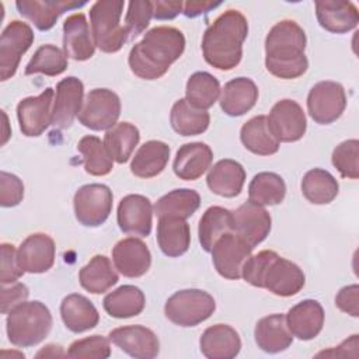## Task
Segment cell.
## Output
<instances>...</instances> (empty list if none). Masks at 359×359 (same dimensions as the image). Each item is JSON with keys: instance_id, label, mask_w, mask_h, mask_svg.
<instances>
[{"instance_id": "cell-1", "label": "cell", "mask_w": 359, "mask_h": 359, "mask_svg": "<svg viewBox=\"0 0 359 359\" xmlns=\"http://www.w3.org/2000/svg\"><path fill=\"white\" fill-rule=\"evenodd\" d=\"M185 49L184 34L174 27H154L133 45L128 63L132 73L144 80L163 77Z\"/></svg>"}, {"instance_id": "cell-2", "label": "cell", "mask_w": 359, "mask_h": 359, "mask_svg": "<svg viewBox=\"0 0 359 359\" xmlns=\"http://www.w3.org/2000/svg\"><path fill=\"white\" fill-rule=\"evenodd\" d=\"M304 29L293 20H280L265 38V67L275 77L290 80L303 76L309 67L304 55Z\"/></svg>"}, {"instance_id": "cell-3", "label": "cell", "mask_w": 359, "mask_h": 359, "mask_svg": "<svg viewBox=\"0 0 359 359\" xmlns=\"http://www.w3.org/2000/svg\"><path fill=\"white\" fill-rule=\"evenodd\" d=\"M248 34V21L238 10H226L205 31L202 53L210 66L219 70L234 69L243 57V43Z\"/></svg>"}, {"instance_id": "cell-4", "label": "cell", "mask_w": 359, "mask_h": 359, "mask_svg": "<svg viewBox=\"0 0 359 359\" xmlns=\"http://www.w3.org/2000/svg\"><path fill=\"white\" fill-rule=\"evenodd\" d=\"M241 278L250 285L266 289L280 297L294 296L306 282L299 265L272 250H262L251 255L243 266Z\"/></svg>"}, {"instance_id": "cell-5", "label": "cell", "mask_w": 359, "mask_h": 359, "mask_svg": "<svg viewBox=\"0 0 359 359\" xmlns=\"http://www.w3.org/2000/svg\"><path fill=\"white\" fill-rule=\"evenodd\" d=\"M52 323V314L42 302H22L7 314L8 341L18 348L38 345L50 332Z\"/></svg>"}, {"instance_id": "cell-6", "label": "cell", "mask_w": 359, "mask_h": 359, "mask_svg": "<svg viewBox=\"0 0 359 359\" xmlns=\"http://www.w3.org/2000/svg\"><path fill=\"white\" fill-rule=\"evenodd\" d=\"M123 6V1L98 0L90 8V24L94 43L105 53L118 52L129 38L126 27L121 25Z\"/></svg>"}, {"instance_id": "cell-7", "label": "cell", "mask_w": 359, "mask_h": 359, "mask_svg": "<svg viewBox=\"0 0 359 359\" xmlns=\"http://www.w3.org/2000/svg\"><path fill=\"white\" fill-rule=\"evenodd\" d=\"M216 309L215 299L201 289H184L171 294L164 306L165 317L180 327H195Z\"/></svg>"}, {"instance_id": "cell-8", "label": "cell", "mask_w": 359, "mask_h": 359, "mask_svg": "<svg viewBox=\"0 0 359 359\" xmlns=\"http://www.w3.org/2000/svg\"><path fill=\"white\" fill-rule=\"evenodd\" d=\"M121 115V100L116 93L108 88L91 90L77 115L79 122L91 130H109Z\"/></svg>"}, {"instance_id": "cell-9", "label": "cell", "mask_w": 359, "mask_h": 359, "mask_svg": "<svg viewBox=\"0 0 359 359\" xmlns=\"http://www.w3.org/2000/svg\"><path fill=\"white\" fill-rule=\"evenodd\" d=\"M112 191L104 184L80 187L73 198L76 219L87 227L101 226L112 210Z\"/></svg>"}, {"instance_id": "cell-10", "label": "cell", "mask_w": 359, "mask_h": 359, "mask_svg": "<svg viewBox=\"0 0 359 359\" xmlns=\"http://www.w3.org/2000/svg\"><path fill=\"white\" fill-rule=\"evenodd\" d=\"M346 107V94L337 81H318L307 95V111L311 119L320 125L335 122Z\"/></svg>"}, {"instance_id": "cell-11", "label": "cell", "mask_w": 359, "mask_h": 359, "mask_svg": "<svg viewBox=\"0 0 359 359\" xmlns=\"http://www.w3.org/2000/svg\"><path fill=\"white\" fill-rule=\"evenodd\" d=\"M34 43L32 28L20 20L11 21L1 32L0 38V80L11 79L22 55Z\"/></svg>"}, {"instance_id": "cell-12", "label": "cell", "mask_w": 359, "mask_h": 359, "mask_svg": "<svg viewBox=\"0 0 359 359\" xmlns=\"http://www.w3.org/2000/svg\"><path fill=\"white\" fill-rule=\"evenodd\" d=\"M268 126L275 139L280 143L300 140L307 129V119L303 108L293 100L278 101L269 112Z\"/></svg>"}, {"instance_id": "cell-13", "label": "cell", "mask_w": 359, "mask_h": 359, "mask_svg": "<svg viewBox=\"0 0 359 359\" xmlns=\"http://www.w3.org/2000/svg\"><path fill=\"white\" fill-rule=\"evenodd\" d=\"M212 262L217 273L226 279H240L252 248L233 231L223 234L212 248Z\"/></svg>"}, {"instance_id": "cell-14", "label": "cell", "mask_w": 359, "mask_h": 359, "mask_svg": "<svg viewBox=\"0 0 359 359\" xmlns=\"http://www.w3.org/2000/svg\"><path fill=\"white\" fill-rule=\"evenodd\" d=\"M233 233L244 240L252 250L261 244L271 231V215L264 206L244 202L231 210Z\"/></svg>"}, {"instance_id": "cell-15", "label": "cell", "mask_w": 359, "mask_h": 359, "mask_svg": "<svg viewBox=\"0 0 359 359\" xmlns=\"http://www.w3.org/2000/svg\"><path fill=\"white\" fill-rule=\"evenodd\" d=\"M53 88H45L36 97H27L17 105L20 130L28 137L41 136L52 125Z\"/></svg>"}, {"instance_id": "cell-16", "label": "cell", "mask_w": 359, "mask_h": 359, "mask_svg": "<svg viewBox=\"0 0 359 359\" xmlns=\"http://www.w3.org/2000/svg\"><path fill=\"white\" fill-rule=\"evenodd\" d=\"M109 341L121 351L136 359H153L160 352L157 335L143 325H125L112 330Z\"/></svg>"}, {"instance_id": "cell-17", "label": "cell", "mask_w": 359, "mask_h": 359, "mask_svg": "<svg viewBox=\"0 0 359 359\" xmlns=\"http://www.w3.org/2000/svg\"><path fill=\"white\" fill-rule=\"evenodd\" d=\"M153 206L149 198L130 194L121 199L116 212L119 229L132 236L147 237L151 231Z\"/></svg>"}, {"instance_id": "cell-18", "label": "cell", "mask_w": 359, "mask_h": 359, "mask_svg": "<svg viewBox=\"0 0 359 359\" xmlns=\"http://www.w3.org/2000/svg\"><path fill=\"white\" fill-rule=\"evenodd\" d=\"M84 86L80 79L69 76L56 84V97L52 108V125L59 129L69 128L81 111Z\"/></svg>"}, {"instance_id": "cell-19", "label": "cell", "mask_w": 359, "mask_h": 359, "mask_svg": "<svg viewBox=\"0 0 359 359\" xmlns=\"http://www.w3.org/2000/svg\"><path fill=\"white\" fill-rule=\"evenodd\" d=\"M55 241L45 233L29 234L17 250V259L24 272L43 273L53 266Z\"/></svg>"}, {"instance_id": "cell-20", "label": "cell", "mask_w": 359, "mask_h": 359, "mask_svg": "<svg viewBox=\"0 0 359 359\" xmlns=\"http://www.w3.org/2000/svg\"><path fill=\"white\" fill-rule=\"evenodd\" d=\"M112 261L115 269L123 276L140 278L150 269L151 254L142 240L126 237L119 240L112 248Z\"/></svg>"}, {"instance_id": "cell-21", "label": "cell", "mask_w": 359, "mask_h": 359, "mask_svg": "<svg viewBox=\"0 0 359 359\" xmlns=\"http://www.w3.org/2000/svg\"><path fill=\"white\" fill-rule=\"evenodd\" d=\"M63 52L73 60H88L94 56L95 43L83 13L69 15L63 22Z\"/></svg>"}, {"instance_id": "cell-22", "label": "cell", "mask_w": 359, "mask_h": 359, "mask_svg": "<svg viewBox=\"0 0 359 359\" xmlns=\"http://www.w3.org/2000/svg\"><path fill=\"white\" fill-rule=\"evenodd\" d=\"M285 317L292 335L302 341L314 339L324 325V309L313 299L294 304Z\"/></svg>"}, {"instance_id": "cell-23", "label": "cell", "mask_w": 359, "mask_h": 359, "mask_svg": "<svg viewBox=\"0 0 359 359\" xmlns=\"http://www.w3.org/2000/svg\"><path fill=\"white\" fill-rule=\"evenodd\" d=\"M316 17L318 24L332 34L349 32L359 22V11L352 1L318 0L316 1Z\"/></svg>"}, {"instance_id": "cell-24", "label": "cell", "mask_w": 359, "mask_h": 359, "mask_svg": "<svg viewBox=\"0 0 359 359\" xmlns=\"http://www.w3.org/2000/svg\"><path fill=\"white\" fill-rule=\"evenodd\" d=\"M86 6V1H70V0H17L15 7L18 13L28 18L41 31L50 29L57 18L69 10L80 8Z\"/></svg>"}, {"instance_id": "cell-25", "label": "cell", "mask_w": 359, "mask_h": 359, "mask_svg": "<svg viewBox=\"0 0 359 359\" xmlns=\"http://www.w3.org/2000/svg\"><path fill=\"white\" fill-rule=\"evenodd\" d=\"M212 161L213 151L206 143H185L177 150L172 170L180 180L195 181L210 168Z\"/></svg>"}, {"instance_id": "cell-26", "label": "cell", "mask_w": 359, "mask_h": 359, "mask_svg": "<svg viewBox=\"0 0 359 359\" xmlns=\"http://www.w3.org/2000/svg\"><path fill=\"white\" fill-rule=\"evenodd\" d=\"M201 352L209 359H231L241 349L238 332L227 324L208 327L199 339Z\"/></svg>"}, {"instance_id": "cell-27", "label": "cell", "mask_w": 359, "mask_h": 359, "mask_svg": "<svg viewBox=\"0 0 359 359\" xmlns=\"http://www.w3.org/2000/svg\"><path fill=\"white\" fill-rule=\"evenodd\" d=\"M258 100V87L248 77H236L227 81L220 91V108L229 116H241Z\"/></svg>"}, {"instance_id": "cell-28", "label": "cell", "mask_w": 359, "mask_h": 359, "mask_svg": "<svg viewBox=\"0 0 359 359\" xmlns=\"http://www.w3.org/2000/svg\"><path fill=\"white\" fill-rule=\"evenodd\" d=\"M245 182V170L244 167L231 158L219 160L213 167L209 168L206 184L209 189L224 198L237 196Z\"/></svg>"}, {"instance_id": "cell-29", "label": "cell", "mask_w": 359, "mask_h": 359, "mask_svg": "<svg viewBox=\"0 0 359 359\" xmlns=\"http://www.w3.org/2000/svg\"><path fill=\"white\" fill-rule=\"evenodd\" d=\"M254 337L258 348L266 353L282 352L293 342V335L287 328L283 314H271L258 320Z\"/></svg>"}, {"instance_id": "cell-30", "label": "cell", "mask_w": 359, "mask_h": 359, "mask_svg": "<svg viewBox=\"0 0 359 359\" xmlns=\"http://www.w3.org/2000/svg\"><path fill=\"white\" fill-rule=\"evenodd\" d=\"M157 244L161 252L175 258L185 254L191 244V230L185 219L161 216L157 223Z\"/></svg>"}, {"instance_id": "cell-31", "label": "cell", "mask_w": 359, "mask_h": 359, "mask_svg": "<svg viewBox=\"0 0 359 359\" xmlns=\"http://www.w3.org/2000/svg\"><path fill=\"white\" fill-rule=\"evenodd\" d=\"M60 316L66 328L76 334L94 328L100 321L95 306L86 296L79 293H72L62 300Z\"/></svg>"}, {"instance_id": "cell-32", "label": "cell", "mask_w": 359, "mask_h": 359, "mask_svg": "<svg viewBox=\"0 0 359 359\" xmlns=\"http://www.w3.org/2000/svg\"><path fill=\"white\" fill-rule=\"evenodd\" d=\"M170 158V146L161 140L143 143L130 161V171L139 178H153L163 172Z\"/></svg>"}, {"instance_id": "cell-33", "label": "cell", "mask_w": 359, "mask_h": 359, "mask_svg": "<svg viewBox=\"0 0 359 359\" xmlns=\"http://www.w3.org/2000/svg\"><path fill=\"white\" fill-rule=\"evenodd\" d=\"M79 282L83 289L93 294L105 293L118 282V273L105 255H94L79 272Z\"/></svg>"}, {"instance_id": "cell-34", "label": "cell", "mask_w": 359, "mask_h": 359, "mask_svg": "<svg viewBox=\"0 0 359 359\" xmlns=\"http://www.w3.org/2000/svg\"><path fill=\"white\" fill-rule=\"evenodd\" d=\"M146 304L144 293L133 285H122L109 292L104 300V310L114 318H129L139 316Z\"/></svg>"}, {"instance_id": "cell-35", "label": "cell", "mask_w": 359, "mask_h": 359, "mask_svg": "<svg viewBox=\"0 0 359 359\" xmlns=\"http://www.w3.org/2000/svg\"><path fill=\"white\" fill-rule=\"evenodd\" d=\"M241 143L247 150L258 156H272L279 150V142L271 133L265 115L247 121L240 130Z\"/></svg>"}, {"instance_id": "cell-36", "label": "cell", "mask_w": 359, "mask_h": 359, "mask_svg": "<svg viewBox=\"0 0 359 359\" xmlns=\"http://www.w3.org/2000/svg\"><path fill=\"white\" fill-rule=\"evenodd\" d=\"M170 123L181 136H196L208 129L210 115L205 109L192 107L185 98H180L171 108Z\"/></svg>"}, {"instance_id": "cell-37", "label": "cell", "mask_w": 359, "mask_h": 359, "mask_svg": "<svg viewBox=\"0 0 359 359\" xmlns=\"http://www.w3.org/2000/svg\"><path fill=\"white\" fill-rule=\"evenodd\" d=\"M303 196L314 205L331 203L339 191V184L335 177L323 168L307 171L300 184Z\"/></svg>"}, {"instance_id": "cell-38", "label": "cell", "mask_w": 359, "mask_h": 359, "mask_svg": "<svg viewBox=\"0 0 359 359\" xmlns=\"http://www.w3.org/2000/svg\"><path fill=\"white\" fill-rule=\"evenodd\" d=\"M229 231H233L231 210L222 206L208 208L202 215L198 227V236L202 248L206 252H210L215 243Z\"/></svg>"}, {"instance_id": "cell-39", "label": "cell", "mask_w": 359, "mask_h": 359, "mask_svg": "<svg viewBox=\"0 0 359 359\" xmlns=\"http://www.w3.org/2000/svg\"><path fill=\"white\" fill-rule=\"evenodd\" d=\"M286 184L275 172L262 171L254 175L248 185V201L259 206H273L283 201Z\"/></svg>"}, {"instance_id": "cell-40", "label": "cell", "mask_w": 359, "mask_h": 359, "mask_svg": "<svg viewBox=\"0 0 359 359\" xmlns=\"http://www.w3.org/2000/svg\"><path fill=\"white\" fill-rule=\"evenodd\" d=\"M77 150L83 156V165L87 174L102 177L112 171L114 158L100 137L93 135L83 136L77 143Z\"/></svg>"}, {"instance_id": "cell-41", "label": "cell", "mask_w": 359, "mask_h": 359, "mask_svg": "<svg viewBox=\"0 0 359 359\" xmlns=\"http://www.w3.org/2000/svg\"><path fill=\"white\" fill-rule=\"evenodd\" d=\"M201 205V196L195 189L180 188L163 195L154 205V212L158 217L172 216L188 219Z\"/></svg>"}, {"instance_id": "cell-42", "label": "cell", "mask_w": 359, "mask_h": 359, "mask_svg": "<svg viewBox=\"0 0 359 359\" xmlns=\"http://www.w3.org/2000/svg\"><path fill=\"white\" fill-rule=\"evenodd\" d=\"M219 80L208 72H195L189 76L185 88V100L195 108L208 109L220 97Z\"/></svg>"}, {"instance_id": "cell-43", "label": "cell", "mask_w": 359, "mask_h": 359, "mask_svg": "<svg viewBox=\"0 0 359 359\" xmlns=\"http://www.w3.org/2000/svg\"><path fill=\"white\" fill-rule=\"evenodd\" d=\"M139 140V129L129 122L116 123L114 128L107 130L104 136V144L107 146L114 161L119 164H123L130 158Z\"/></svg>"}, {"instance_id": "cell-44", "label": "cell", "mask_w": 359, "mask_h": 359, "mask_svg": "<svg viewBox=\"0 0 359 359\" xmlns=\"http://www.w3.org/2000/svg\"><path fill=\"white\" fill-rule=\"evenodd\" d=\"M67 69V56L62 49L52 43L42 45L36 49L25 66V74L42 73L45 76H59Z\"/></svg>"}, {"instance_id": "cell-45", "label": "cell", "mask_w": 359, "mask_h": 359, "mask_svg": "<svg viewBox=\"0 0 359 359\" xmlns=\"http://www.w3.org/2000/svg\"><path fill=\"white\" fill-rule=\"evenodd\" d=\"M332 164L344 178H359V140L349 139L339 143L332 151Z\"/></svg>"}, {"instance_id": "cell-46", "label": "cell", "mask_w": 359, "mask_h": 359, "mask_svg": "<svg viewBox=\"0 0 359 359\" xmlns=\"http://www.w3.org/2000/svg\"><path fill=\"white\" fill-rule=\"evenodd\" d=\"M111 355L109 338L107 339L102 335H91L72 342L69 346L66 356L79 359V358H90V359H105Z\"/></svg>"}, {"instance_id": "cell-47", "label": "cell", "mask_w": 359, "mask_h": 359, "mask_svg": "<svg viewBox=\"0 0 359 359\" xmlns=\"http://www.w3.org/2000/svg\"><path fill=\"white\" fill-rule=\"evenodd\" d=\"M153 17V1H129L125 15V27L129 36H137L142 34Z\"/></svg>"}, {"instance_id": "cell-48", "label": "cell", "mask_w": 359, "mask_h": 359, "mask_svg": "<svg viewBox=\"0 0 359 359\" xmlns=\"http://www.w3.org/2000/svg\"><path fill=\"white\" fill-rule=\"evenodd\" d=\"M24 198L22 181L10 172H0V205L4 208L17 206Z\"/></svg>"}, {"instance_id": "cell-49", "label": "cell", "mask_w": 359, "mask_h": 359, "mask_svg": "<svg viewBox=\"0 0 359 359\" xmlns=\"http://www.w3.org/2000/svg\"><path fill=\"white\" fill-rule=\"evenodd\" d=\"M0 250H1V275H0L1 285L14 283L24 275V269L20 266L17 259V250L14 248L13 244H8V243H1Z\"/></svg>"}, {"instance_id": "cell-50", "label": "cell", "mask_w": 359, "mask_h": 359, "mask_svg": "<svg viewBox=\"0 0 359 359\" xmlns=\"http://www.w3.org/2000/svg\"><path fill=\"white\" fill-rule=\"evenodd\" d=\"M29 296V290L24 283L14 282L10 286L3 285L1 289V313L8 314L11 309L18 306L20 303L25 302Z\"/></svg>"}, {"instance_id": "cell-51", "label": "cell", "mask_w": 359, "mask_h": 359, "mask_svg": "<svg viewBox=\"0 0 359 359\" xmlns=\"http://www.w3.org/2000/svg\"><path fill=\"white\" fill-rule=\"evenodd\" d=\"M335 306L352 316L358 317L359 316V286L356 283L344 286L335 296Z\"/></svg>"}, {"instance_id": "cell-52", "label": "cell", "mask_w": 359, "mask_h": 359, "mask_svg": "<svg viewBox=\"0 0 359 359\" xmlns=\"http://www.w3.org/2000/svg\"><path fill=\"white\" fill-rule=\"evenodd\" d=\"M184 10L182 1H153V17L156 20H172Z\"/></svg>"}, {"instance_id": "cell-53", "label": "cell", "mask_w": 359, "mask_h": 359, "mask_svg": "<svg viewBox=\"0 0 359 359\" xmlns=\"http://www.w3.org/2000/svg\"><path fill=\"white\" fill-rule=\"evenodd\" d=\"M358 346H359V335L353 334L351 338L345 339L341 345H338L330 351H323V352L317 353L316 356H355L352 352H349V349L358 352Z\"/></svg>"}, {"instance_id": "cell-54", "label": "cell", "mask_w": 359, "mask_h": 359, "mask_svg": "<svg viewBox=\"0 0 359 359\" xmlns=\"http://www.w3.org/2000/svg\"><path fill=\"white\" fill-rule=\"evenodd\" d=\"M222 3H213V1H196V0H191V1H187L184 3V10L182 13L188 17V18H194V17H198L201 14H205L216 7H219Z\"/></svg>"}, {"instance_id": "cell-55", "label": "cell", "mask_w": 359, "mask_h": 359, "mask_svg": "<svg viewBox=\"0 0 359 359\" xmlns=\"http://www.w3.org/2000/svg\"><path fill=\"white\" fill-rule=\"evenodd\" d=\"M42 356H45V358H56V356H66V353L63 352L60 345L49 344V345L43 346V349H41L36 353V358H42Z\"/></svg>"}]
</instances>
